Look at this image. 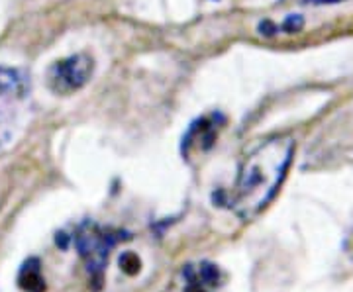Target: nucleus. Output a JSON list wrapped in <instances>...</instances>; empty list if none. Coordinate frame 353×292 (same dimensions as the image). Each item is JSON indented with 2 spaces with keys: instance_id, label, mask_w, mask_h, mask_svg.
<instances>
[{
  "instance_id": "f257e3e1",
  "label": "nucleus",
  "mask_w": 353,
  "mask_h": 292,
  "mask_svg": "<svg viewBox=\"0 0 353 292\" xmlns=\"http://www.w3.org/2000/svg\"><path fill=\"white\" fill-rule=\"evenodd\" d=\"M294 155V140L281 134L261 141L240 167L230 206L243 222L259 216L277 196Z\"/></svg>"
},
{
  "instance_id": "423d86ee",
  "label": "nucleus",
  "mask_w": 353,
  "mask_h": 292,
  "mask_svg": "<svg viewBox=\"0 0 353 292\" xmlns=\"http://www.w3.org/2000/svg\"><path fill=\"white\" fill-rule=\"evenodd\" d=\"M185 292H212L220 284V271L212 263L189 265L183 271Z\"/></svg>"
},
{
  "instance_id": "7ed1b4c3",
  "label": "nucleus",
  "mask_w": 353,
  "mask_h": 292,
  "mask_svg": "<svg viewBox=\"0 0 353 292\" xmlns=\"http://www.w3.org/2000/svg\"><path fill=\"white\" fill-rule=\"evenodd\" d=\"M118 240H120L118 231H110L97 224H85L75 236L77 249L83 257V261L87 263L88 273L97 284H101L104 263Z\"/></svg>"
},
{
  "instance_id": "6e6552de",
  "label": "nucleus",
  "mask_w": 353,
  "mask_h": 292,
  "mask_svg": "<svg viewBox=\"0 0 353 292\" xmlns=\"http://www.w3.org/2000/svg\"><path fill=\"white\" fill-rule=\"evenodd\" d=\"M120 267L126 275H138L141 269V261L136 253H124L120 257Z\"/></svg>"
},
{
  "instance_id": "39448f33",
  "label": "nucleus",
  "mask_w": 353,
  "mask_h": 292,
  "mask_svg": "<svg viewBox=\"0 0 353 292\" xmlns=\"http://www.w3.org/2000/svg\"><path fill=\"white\" fill-rule=\"evenodd\" d=\"M220 116L212 114L206 116L199 120L194 126L190 127L187 138L183 140V153L190 157V155H196V153H204L212 143H214L216 136H218V129H220V124H218Z\"/></svg>"
},
{
  "instance_id": "f03ea898",
  "label": "nucleus",
  "mask_w": 353,
  "mask_h": 292,
  "mask_svg": "<svg viewBox=\"0 0 353 292\" xmlns=\"http://www.w3.org/2000/svg\"><path fill=\"white\" fill-rule=\"evenodd\" d=\"M30 106V83L28 76L0 65V152L6 149L24 126Z\"/></svg>"
},
{
  "instance_id": "20e7f679",
  "label": "nucleus",
  "mask_w": 353,
  "mask_h": 292,
  "mask_svg": "<svg viewBox=\"0 0 353 292\" xmlns=\"http://www.w3.org/2000/svg\"><path fill=\"white\" fill-rule=\"evenodd\" d=\"M92 71L94 61L87 53L69 55L51 65L48 71V85L55 94H73L87 85Z\"/></svg>"
},
{
  "instance_id": "1a4fd4ad",
  "label": "nucleus",
  "mask_w": 353,
  "mask_h": 292,
  "mask_svg": "<svg viewBox=\"0 0 353 292\" xmlns=\"http://www.w3.org/2000/svg\"><path fill=\"white\" fill-rule=\"evenodd\" d=\"M316 4H324V2H340V0H312Z\"/></svg>"
},
{
  "instance_id": "0eeeda50",
  "label": "nucleus",
  "mask_w": 353,
  "mask_h": 292,
  "mask_svg": "<svg viewBox=\"0 0 353 292\" xmlns=\"http://www.w3.org/2000/svg\"><path fill=\"white\" fill-rule=\"evenodd\" d=\"M18 284L26 292H43L46 291V279L41 273V265L38 259H28L18 275Z\"/></svg>"
}]
</instances>
